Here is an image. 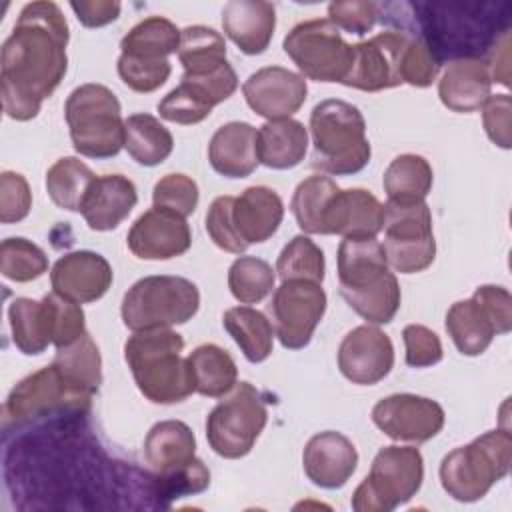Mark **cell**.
Segmentation results:
<instances>
[{"instance_id":"obj_1","label":"cell","mask_w":512,"mask_h":512,"mask_svg":"<svg viewBox=\"0 0 512 512\" xmlns=\"http://www.w3.org/2000/svg\"><path fill=\"white\" fill-rule=\"evenodd\" d=\"M68 22L56 2L26 4L2 44L0 92L2 106L12 120L38 116L68 70Z\"/></svg>"},{"instance_id":"obj_2","label":"cell","mask_w":512,"mask_h":512,"mask_svg":"<svg viewBox=\"0 0 512 512\" xmlns=\"http://www.w3.org/2000/svg\"><path fill=\"white\" fill-rule=\"evenodd\" d=\"M338 286L346 304L370 324H388L400 308V284L376 238H344L338 246Z\"/></svg>"},{"instance_id":"obj_3","label":"cell","mask_w":512,"mask_h":512,"mask_svg":"<svg viewBox=\"0 0 512 512\" xmlns=\"http://www.w3.org/2000/svg\"><path fill=\"white\" fill-rule=\"evenodd\" d=\"M184 338L170 328L134 332L124 344V360L144 398L176 404L194 390L188 360L180 356Z\"/></svg>"},{"instance_id":"obj_4","label":"cell","mask_w":512,"mask_h":512,"mask_svg":"<svg viewBox=\"0 0 512 512\" xmlns=\"http://www.w3.org/2000/svg\"><path fill=\"white\" fill-rule=\"evenodd\" d=\"M310 132L314 168L332 176H350L368 164L372 150L366 120L354 104L338 98L318 102L310 114Z\"/></svg>"},{"instance_id":"obj_5","label":"cell","mask_w":512,"mask_h":512,"mask_svg":"<svg viewBox=\"0 0 512 512\" xmlns=\"http://www.w3.org/2000/svg\"><path fill=\"white\" fill-rule=\"evenodd\" d=\"M512 464V436L508 430H490L470 444L454 448L442 458V488L458 502H474L508 476Z\"/></svg>"},{"instance_id":"obj_6","label":"cell","mask_w":512,"mask_h":512,"mask_svg":"<svg viewBox=\"0 0 512 512\" xmlns=\"http://www.w3.org/2000/svg\"><path fill=\"white\" fill-rule=\"evenodd\" d=\"M72 146L88 158H112L124 146V120L116 94L104 84L74 88L64 104Z\"/></svg>"},{"instance_id":"obj_7","label":"cell","mask_w":512,"mask_h":512,"mask_svg":"<svg viewBox=\"0 0 512 512\" xmlns=\"http://www.w3.org/2000/svg\"><path fill=\"white\" fill-rule=\"evenodd\" d=\"M200 308L198 286L182 276H146L122 298V320L132 332L188 322Z\"/></svg>"},{"instance_id":"obj_8","label":"cell","mask_w":512,"mask_h":512,"mask_svg":"<svg viewBox=\"0 0 512 512\" xmlns=\"http://www.w3.org/2000/svg\"><path fill=\"white\" fill-rule=\"evenodd\" d=\"M92 394L76 386L54 362L20 380L8 394L2 408V428L10 432L48 416L84 412Z\"/></svg>"},{"instance_id":"obj_9","label":"cell","mask_w":512,"mask_h":512,"mask_svg":"<svg viewBox=\"0 0 512 512\" xmlns=\"http://www.w3.org/2000/svg\"><path fill=\"white\" fill-rule=\"evenodd\" d=\"M424 460L418 448L384 446L372 460L368 476L352 494L356 512H390L420 490Z\"/></svg>"},{"instance_id":"obj_10","label":"cell","mask_w":512,"mask_h":512,"mask_svg":"<svg viewBox=\"0 0 512 512\" xmlns=\"http://www.w3.org/2000/svg\"><path fill=\"white\" fill-rule=\"evenodd\" d=\"M510 328L512 296L502 286H478L468 300L454 302L446 312V332L464 356L482 354L496 334Z\"/></svg>"},{"instance_id":"obj_11","label":"cell","mask_w":512,"mask_h":512,"mask_svg":"<svg viewBox=\"0 0 512 512\" xmlns=\"http://www.w3.org/2000/svg\"><path fill=\"white\" fill-rule=\"evenodd\" d=\"M268 422L262 394L250 382H236L232 394L220 400L206 418L210 448L228 460L246 456Z\"/></svg>"},{"instance_id":"obj_12","label":"cell","mask_w":512,"mask_h":512,"mask_svg":"<svg viewBox=\"0 0 512 512\" xmlns=\"http://www.w3.org/2000/svg\"><path fill=\"white\" fill-rule=\"evenodd\" d=\"M382 230V250L392 270L400 274H416L434 262L436 240L432 232V214L424 200H388L384 204Z\"/></svg>"},{"instance_id":"obj_13","label":"cell","mask_w":512,"mask_h":512,"mask_svg":"<svg viewBox=\"0 0 512 512\" xmlns=\"http://www.w3.org/2000/svg\"><path fill=\"white\" fill-rule=\"evenodd\" d=\"M304 78L316 82H340L348 74L352 44L328 18H314L296 24L282 42Z\"/></svg>"},{"instance_id":"obj_14","label":"cell","mask_w":512,"mask_h":512,"mask_svg":"<svg viewBox=\"0 0 512 512\" xmlns=\"http://www.w3.org/2000/svg\"><path fill=\"white\" fill-rule=\"evenodd\" d=\"M268 308L280 344L288 350H300L308 346L326 312V292L318 282L284 280L274 288Z\"/></svg>"},{"instance_id":"obj_15","label":"cell","mask_w":512,"mask_h":512,"mask_svg":"<svg viewBox=\"0 0 512 512\" xmlns=\"http://www.w3.org/2000/svg\"><path fill=\"white\" fill-rule=\"evenodd\" d=\"M236 88L238 76L228 62L210 74H184L180 84L158 102V114L168 122L198 124L210 116L216 104L228 100Z\"/></svg>"},{"instance_id":"obj_16","label":"cell","mask_w":512,"mask_h":512,"mask_svg":"<svg viewBox=\"0 0 512 512\" xmlns=\"http://www.w3.org/2000/svg\"><path fill=\"white\" fill-rule=\"evenodd\" d=\"M410 34L384 30L376 36L352 44L350 68L342 84L364 92H378L402 84L400 62Z\"/></svg>"},{"instance_id":"obj_17","label":"cell","mask_w":512,"mask_h":512,"mask_svg":"<svg viewBox=\"0 0 512 512\" xmlns=\"http://www.w3.org/2000/svg\"><path fill=\"white\" fill-rule=\"evenodd\" d=\"M444 418L436 400L408 392L386 396L372 408V422L398 442H428L442 430Z\"/></svg>"},{"instance_id":"obj_18","label":"cell","mask_w":512,"mask_h":512,"mask_svg":"<svg viewBox=\"0 0 512 512\" xmlns=\"http://www.w3.org/2000/svg\"><path fill=\"white\" fill-rule=\"evenodd\" d=\"M392 366V340L378 326H356L342 338L338 346V368L352 384H378L390 374Z\"/></svg>"},{"instance_id":"obj_19","label":"cell","mask_w":512,"mask_h":512,"mask_svg":"<svg viewBox=\"0 0 512 512\" xmlns=\"http://www.w3.org/2000/svg\"><path fill=\"white\" fill-rule=\"evenodd\" d=\"M248 106L266 120L290 118L306 102V78L282 66H266L252 72L242 84Z\"/></svg>"},{"instance_id":"obj_20","label":"cell","mask_w":512,"mask_h":512,"mask_svg":"<svg viewBox=\"0 0 512 512\" xmlns=\"http://www.w3.org/2000/svg\"><path fill=\"white\" fill-rule=\"evenodd\" d=\"M126 242L142 260H170L190 248L192 232L186 218L152 206L132 224Z\"/></svg>"},{"instance_id":"obj_21","label":"cell","mask_w":512,"mask_h":512,"mask_svg":"<svg viewBox=\"0 0 512 512\" xmlns=\"http://www.w3.org/2000/svg\"><path fill=\"white\" fill-rule=\"evenodd\" d=\"M110 262L92 250H76L60 256L50 270L52 292L84 304L102 298L112 284Z\"/></svg>"},{"instance_id":"obj_22","label":"cell","mask_w":512,"mask_h":512,"mask_svg":"<svg viewBox=\"0 0 512 512\" xmlns=\"http://www.w3.org/2000/svg\"><path fill=\"white\" fill-rule=\"evenodd\" d=\"M302 466L308 480L320 488H342L358 466V452L344 434L326 430L314 434L302 454Z\"/></svg>"},{"instance_id":"obj_23","label":"cell","mask_w":512,"mask_h":512,"mask_svg":"<svg viewBox=\"0 0 512 512\" xmlns=\"http://www.w3.org/2000/svg\"><path fill=\"white\" fill-rule=\"evenodd\" d=\"M384 224V204L364 188L338 190L324 212V234L376 238Z\"/></svg>"},{"instance_id":"obj_24","label":"cell","mask_w":512,"mask_h":512,"mask_svg":"<svg viewBox=\"0 0 512 512\" xmlns=\"http://www.w3.org/2000/svg\"><path fill=\"white\" fill-rule=\"evenodd\" d=\"M438 96L452 112H476L492 96L488 62L478 56L452 60L438 80Z\"/></svg>"},{"instance_id":"obj_25","label":"cell","mask_w":512,"mask_h":512,"mask_svg":"<svg viewBox=\"0 0 512 512\" xmlns=\"http://www.w3.org/2000/svg\"><path fill=\"white\" fill-rule=\"evenodd\" d=\"M138 202L136 186L122 174L96 176L86 192L80 214L84 216L90 230L108 232L128 218Z\"/></svg>"},{"instance_id":"obj_26","label":"cell","mask_w":512,"mask_h":512,"mask_svg":"<svg viewBox=\"0 0 512 512\" xmlns=\"http://www.w3.org/2000/svg\"><path fill=\"white\" fill-rule=\"evenodd\" d=\"M144 460L156 478L184 472L198 460L194 432L180 420L154 424L144 440Z\"/></svg>"},{"instance_id":"obj_27","label":"cell","mask_w":512,"mask_h":512,"mask_svg":"<svg viewBox=\"0 0 512 512\" xmlns=\"http://www.w3.org/2000/svg\"><path fill=\"white\" fill-rule=\"evenodd\" d=\"M222 28L240 52L262 54L274 36L276 8L264 0H232L222 10Z\"/></svg>"},{"instance_id":"obj_28","label":"cell","mask_w":512,"mask_h":512,"mask_svg":"<svg viewBox=\"0 0 512 512\" xmlns=\"http://www.w3.org/2000/svg\"><path fill=\"white\" fill-rule=\"evenodd\" d=\"M282 218V198L268 186H248L238 198H234L232 222L248 246L272 238L280 228Z\"/></svg>"},{"instance_id":"obj_29","label":"cell","mask_w":512,"mask_h":512,"mask_svg":"<svg viewBox=\"0 0 512 512\" xmlns=\"http://www.w3.org/2000/svg\"><path fill=\"white\" fill-rule=\"evenodd\" d=\"M256 128L248 122L220 126L208 144L210 166L226 178H246L258 166Z\"/></svg>"},{"instance_id":"obj_30","label":"cell","mask_w":512,"mask_h":512,"mask_svg":"<svg viewBox=\"0 0 512 512\" xmlns=\"http://www.w3.org/2000/svg\"><path fill=\"white\" fill-rule=\"evenodd\" d=\"M308 150V130L294 118L268 120L256 132L258 164L274 170L298 166Z\"/></svg>"},{"instance_id":"obj_31","label":"cell","mask_w":512,"mask_h":512,"mask_svg":"<svg viewBox=\"0 0 512 512\" xmlns=\"http://www.w3.org/2000/svg\"><path fill=\"white\" fill-rule=\"evenodd\" d=\"M194 390L208 398H222L238 380V368L228 350L218 344H200L188 356Z\"/></svg>"},{"instance_id":"obj_32","label":"cell","mask_w":512,"mask_h":512,"mask_svg":"<svg viewBox=\"0 0 512 512\" xmlns=\"http://www.w3.org/2000/svg\"><path fill=\"white\" fill-rule=\"evenodd\" d=\"M124 148L138 164L158 166L172 154L174 138L156 116L138 112L124 120Z\"/></svg>"},{"instance_id":"obj_33","label":"cell","mask_w":512,"mask_h":512,"mask_svg":"<svg viewBox=\"0 0 512 512\" xmlns=\"http://www.w3.org/2000/svg\"><path fill=\"white\" fill-rule=\"evenodd\" d=\"M222 324L248 362L258 364L272 354L274 328L264 312L252 306H234L224 312Z\"/></svg>"},{"instance_id":"obj_34","label":"cell","mask_w":512,"mask_h":512,"mask_svg":"<svg viewBox=\"0 0 512 512\" xmlns=\"http://www.w3.org/2000/svg\"><path fill=\"white\" fill-rule=\"evenodd\" d=\"M180 30L164 16H148L132 26L120 40V50L126 56L144 60H168L178 52Z\"/></svg>"},{"instance_id":"obj_35","label":"cell","mask_w":512,"mask_h":512,"mask_svg":"<svg viewBox=\"0 0 512 512\" xmlns=\"http://www.w3.org/2000/svg\"><path fill=\"white\" fill-rule=\"evenodd\" d=\"M178 58L184 66V74H210L228 62L224 36L210 26H186L184 30H180Z\"/></svg>"},{"instance_id":"obj_36","label":"cell","mask_w":512,"mask_h":512,"mask_svg":"<svg viewBox=\"0 0 512 512\" xmlns=\"http://www.w3.org/2000/svg\"><path fill=\"white\" fill-rule=\"evenodd\" d=\"M432 182V166L420 154L396 156L382 178L384 192L394 202H422L432 190Z\"/></svg>"},{"instance_id":"obj_37","label":"cell","mask_w":512,"mask_h":512,"mask_svg":"<svg viewBox=\"0 0 512 512\" xmlns=\"http://www.w3.org/2000/svg\"><path fill=\"white\" fill-rule=\"evenodd\" d=\"M96 180V174L82 160L64 156L56 160L46 172V192L50 200L70 212H80L88 188Z\"/></svg>"},{"instance_id":"obj_38","label":"cell","mask_w":512,"mask_h":512,"mask_svg":"<svg viewBox=\"0 0 512 512\" xmlns=\"http://www.w3.org/2000/svg\"><path fill=\"white\" fill-rule=\"evenodd\" d=\"M12 340L22 354H42L52 344L46 306L32 298H14L8 308Z\"/></svg>"},{"instance_id":"obj_39","label":"cell","mask_w":512,"mask_h":512,"mask_svg":"<svg viewBox=\"0 0 512 512\" xmlns=\"http://www.w3.org/2000/svg\"><path fill=\"white\" fill-rule=\"evenodd\" d=\"M338 190V184L324 174H312L296 186L290 210L306 234H324V212Z\"/></svg>"},{"instance_id":"obj_40","label":"cell","mask_w":512,"mask_h":512,"mask_svg":"<svg viewBox=\"0 0 512 512\" xmlns=\"http://www.w3.org/2000/svg\"><path fill=\"white\" fill-rule=\"evenodd\" d=\"M52 362L88 394L98 392V386L102 384V358L88 332L70 346L58 348Z\"/></svg>"},{"instance_id":"obj_41","label":"cell","mask_w":512,"mask_h":512,"mask_svg":"<svg viewBox=\"0 0 512 512\" xmlns=\"http://www.w3.org/2000/svg\"><path fill=\"white\" fill-rule=\"evenodd\" d=\"M276 270L262 258L240 256L228 270V288L242 304L264 300L276 284Z\"/></svg>"},{"instance_id":"obj_42","label":"cell","mask_w":512,"mask_h":512,"mask_svg":"<svg viewBox=\"0 0 512 512\" xmlns=\"http://www.w3.org/2000/svg\"><path fill=\"white\" fill-rule=\"evenodd\" d=\"M324 252L320 246L304 234L294 236L280 252L276 260V272L280 280H310L322 284L324 280Z\"/></svg>"},{"instance_id":"obj_43","label":"cell","mask_w":512,"mask_h":512,"mask_svg":"<svg viewBox=\"0 0 512 512\" xmlns=\"http://www.w3.org/2000/svg\"><path fill=\"white\" fill-rule=\"evenodd\" d=\"M48 270V256L34 242L16 236L0 244V272L12 282H32Z\"/></svg>"},{"instance_id":"obj_44","label":"cell","mask_w":512,"mask_h":512,"mask_svg":"<svg viewBox=\"0 0 512 512\" xmlns=\"http://www.w3.org/2000/svg\"><path fill=\"white\" fill-rule=\"evenodd\" d=\"M48 314V328H50V338L56 348L70 346L76 342L84 332H86V322H84V310L78 302H72L56 292L46 294L42 298Z\"/></svg>"},{"instance_id":"obj_45","label":"cell","mask_w":512,"mask_h":512,"mask_svg":"<svg viewBox=\"0 0 512 512\" xmlns=\"http://www.w3.org/2000/svg\"><path fill=\"white\" fill-rule=\"evenodd\" d=\"M198 184L180 172H172L162 176L152 190L154 208H162L174 212L182 218H188L198 206Z\"/></svg>"},{"instance_id":"obj_46","label":"cell","mask_w":512,"mask_h":512,"mask_svg":"<svg viewBox=\"0 0 512 512\" xmlns=\"http://www.w3.org/2000/svg\"><path fill=\"white\" fill-rule=\"evenodd\" d=\"M438 70H440V62L434 56L432 48L428 46L426 38L410 36L400 62L402 84L406 82L416 88H426L436 80Z\"/></svg>"},{"instance_id":"obj_47","label":"cell","mask_w":512,"mask_h":512,"mask_svg":"<svg viewBox=\"0 0 512 512\" xmlns=\"http://www.w3.org/2000/svg\"><path fill=\"white\" fill-rule=\"evenodd\" d=\"M118 74L122 82L134 92H154L166 84L172 66L168 60H144L120 54L118 58Z\"/></svg>"},{"instance_id":"obj_48","label":"cell","mask_w":512,"mask_h":512,"mask_svg":"<svg viewBox=\"0 0 512 512\" xmlns=\"http://www.w3.org/2000/svg\"><path fill=\"white\" fill-rule=\"evenodd\" d=\"M232 206L234 196L214 198L206 212V232L220 250L230 254H242L248 244L236 232V226L232 222Z\"/></svg>"},{"instance_id":"obj_49","label":"cell","mask_w":512,"mask_h":512,"mask_svg":"<svg viewBox=\"0 0 512 512\" xmlns=\"http://www.w3.org/2000/svg\"><path fill=\"white\" fill-rule=\"evenodd\" d=\"M32 208V192L26 178L18 172L0 174V222L12 224L28 216Z\"/></svg>"},{"instance_id":"obj_50","label":"cell","mask_w":512,"mask_h":512,"mask_svg":"<svg viewBox=\"0 0 512 512\" xmlns=\"http://www.w3.org/2000/svg\"><path fill=\"white\" fill-rule=\"evenodd\" d=\"M406 346V364L412 368L434 366L442 360V342L436 332L422 324H408L402 330Z\"/></svg>"},{"instance_id":"obj_51","label":"cell","mask_w":512,"mask_h":512,"mask_svg":"<svg viewBox=\"0 0 512 512\" xmlns=\"http://www.w3.org/2000/svg\"><path fill=\"white\" fill-rule=\"evenodd\" d=\"M380 4L376 2H332L328 6V20L340 30L362 36L378 20Z\"/></svg>"},{"instance_id":"obj_52","label":"cell","mask_w":512,"mask_h":512,"mask_svg":"<svg viewBox=\"0 0 512 512\" xmlns=\"http://www.w3.org/2000/svg\"><path fill=\"white\" fill-rule=\"evenodd\" d=\"M512 100L508 94H496L486 100L482 106V122L488 138L508 150L510 148V126H512Z\"/></svg>"},{"instance_id":"obj_53","label":"cell","mask_w":512,"mask_h":512,"mask_svg":"<svg viewBox=\"0 0 512 512\" xmlns=\"http://www.w3.org/2000/svg\"><path fill=\"white\" fill-rule=\"evenodd\" d=\"M70 8L76 12V18L86 28H98L114 22L120 16V2L110 0H82V2H70Z\"/></svg>"}]
</instances>
